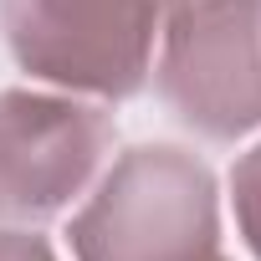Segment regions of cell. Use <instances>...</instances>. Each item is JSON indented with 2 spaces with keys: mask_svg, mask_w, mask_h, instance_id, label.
<instances>
[{
  "mask_svg": "<svg viewBox=\"0 0 261 261\" xmlns=\"http://www.w3.org/2000/svg\"><path fill=\"white\" fill-rule=\"evenodd\" d=\"M179 6H190V0H159V11L169 16V11H179Z\"/></svg>",
  "mask_w": 261,
  "mask_h": 261,
  "instance_id": "7",
  "label": "cell"
},
{
  "mask_svg": "<svg viewBox=\"0 0 261 261\" xmlns=\"http://www.w3.org/2000/svg\"><path fill=\"white\" fill-rule=\"evenodd\" d=\"M159 0H0L16 62L57 87L134 97L149 77Z\"/></svg>",
  "mask_w": 261,
  "mask_h": 261,
  "instance_id": "2",
  "label": "cell"
},
{
  "mask_svg": "<svg viewBox=\"0 0 261 261\" xmlns=\"http://www.w3.org/2000/svg\"><path fill=\"white\" fill-rule=\"evenodd\" d=\"M159 97L205 139L261 128V0H190L169 11Z\"/></svg>",
  "mask_w": 261,
  "mask_h": 261,
  "instance_id": "3",
  "label": "cell"
},
{
  "mask_svg": "<svg viewBox=\"0 0 261 261\" xmlns=\"http://www.w3.org/2000/svg\"><path fill=\"white\" fill-rule=\"evenodd\" d=\"M210 261H225V256H210Z\"/></svg>",
  "mask_w": 261,
  "mask_h": 261,
  "instance_id": "8",
  "label": "cell"
},
{
  "mask_svg": "<svg viewBox=\"0 0 261 261\" xmlns=\"http://www.w3.org/2000/svg\"><path fill=\"white\" fill-rule=\"evenodd\" d=\"M113 144L102 108L11 87L0 92V215L46 220L67 210Z\"/></svg>",
  "mask_w": 261,
  "mask_h": 261,
  "instance_id": "4",
  "label": "cell"
},
{
  "mask_svg": "<svg viewBox=\"0 0 261 261\" xmlns=\"http://www.w3.org/2000/svg\"><path fill=\"white\" fill-rule=\"evenodd\" d=\"M230 200H236V225H241L246 246L261 261V144L236 159V169H230Z\"/></svg>",
  "mask_w": 261,
  "mask_h": 261,
  "instance_id": "5",
  "label": "cell"
},
{
  "mask_svg": "<svg viewBox=\"0 0 261 261\" xmlns=\"http://www.w3.org/2000/svg\"><path fill=\"white\" fill-rule=\"evenodd\" d=\"M215 246V174L174 144L128 149L72 220L77 261H210Z\"/></svg>",
  "mask_w": 261,
  "mask_h": 261,
  "instance_id": "1",
  "label": "cell"
},
{
  "mask_svg": "<svg viewBox=\"0 0 261 261\" xmlns=\"http://www.w3.org/2000/svg\"><path fill=\"white\" fill-rule=\"evenodd\" d=\"M0 261H57V251L46 246V236H31V230H0Z\"/></svg>",
  "mask_w": 261,
  "mask_h": 261,
  "instance_id": "6",
  "label": "cell"
}]
</instances>
